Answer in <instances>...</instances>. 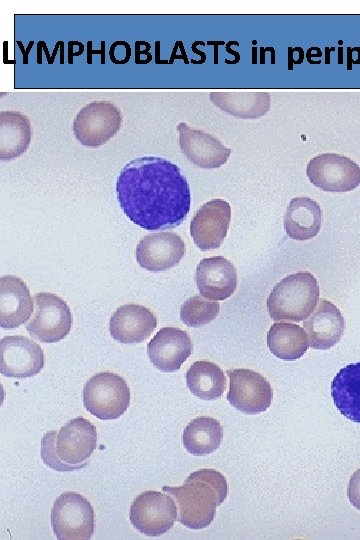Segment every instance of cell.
Listing matches in <instances>:
<instances>
[{
	"label": "cell",
	"mask_w": 360,
	"mask_h": 540,
	"mask_svg": "<svg viewBox=\"0 0 360 540\" xmlns=\"http://www.w3.org/2000/svg\"><path fill=\"white\" fill-rule=\"evenodd\" d=\"M116 196L125 215L148 231L173 229L186 219L190 187L180 168L161 157H138L121 169Z\"/></svg>",
	"instance_id": "6da1fadb"
},
{
	"label": "cell",
	"mask_w": 360,
	"mask_h": 540,
	"mask_svg": "<svg viewBox=\"0 0 360 540\" xmlns=\"http://www.w3.org/2000/svg\"><path fill=\"white\" fill-rule=\"evenodd\" d=\"M177 507V519L190 529L208 527L214 519L216 507L227 497L225 476L213 469L192 472L180 487L163 486Z\"/></svg>",
	"instance_id": "7a4b0ae2"
},
{
	"label": "cell",
	"mask_w": 360,
	"mask_h": 540,
	"mask_svg": "<svg viewBox=\"0 0 360 540\" xmlns=\"http://www.w3.org/2000/svg\"><path fill=\"white\" fill-rule=\"evenodd\" d=\"M319 302V286L310 272H297L283 278L267 298V309L274 321L300 322L309 317Z\"/></svg>",
	"instance_id": "3957f363"
},
{
	"label": "cell",
	"mask_w": 360,
	"mask_h": 540,
	"mask_svg": "<svg viewBox=\"0 0 360 540\" xmlns=\"http://www.w3.org/2000/svg\"><path fill=\"white\" fill-rule=\"evenodd\" d=\"M86 410L101 420L119 418L130 403V390L126 381L111 372L92 376L83 389Z\"/></svg>",
	"instance_id": "277c9868"
},
{
	"label": "cell",
	"mask_w": 360,
	"mask_h": 540,
	"mask_svg": "<svg viewBox=\"0 0 360 540\" xmlns=\"http://www.w3.org/2000/svg\"><path fill=\"white\" fill-rule=\"evenodd\" d=\"M50 518L57 539L86 540L94 533L93 507L76 492L61 494L53 504Z\"/></svg>",
	"instance_id": "5b68a950"
},
{
	"label": "cell",
	"mask_w": 360,
	"mask_h": 540,
	"mask_svg": "<svg viewBox=\"0 0 360 540\" xmlns=\"http://www.w3.org/2000/svg\"><path fill=\"white\" fill-rule=\"evenodd\" d=\"M121 125V111L113 103L92 101L78 111L72 129L83 146L97 148L114 137Z\"/></svg>",
	"instance_id": "8992f818"
},
{
	"label": "cell",
	"mask_w": 360,
	"mask_h": 540,
	"mask_svg": "<svg viewBox=\"0 0 360 540\" xmlns=\"http://www.w3.org/2000/svg\"><path fill=\"white\" fill-rule=\"evenodd\" d=\"M34 305V315L26 325L28 333L43 343L64 339L72 326V315L66 302L55 294L41 292L35 295Z\"/></svg>",
	"instance_id": "52a82bcc"
},
{
	"label": "cell",
	"mask_w": 360,
	"mask_h": 540,
	"mask_svg": "<svg viewBox=\"0 0 360 540\" xmlns=\"http://www.w3.org/2000/svg\"><path fill=\"white\" fill-rule=\"evenodd\" d=\"M129 518L139 532L147 536H160L174 525L177 507L171 495L149 490L134 499Z\"/></svg>",
	"instance_id": "ba28073f"
},
{
	"label": "cell",
	"mask_w": 360,
	"mask_h": 540,
	"mask_svg": "<svg viewBox=\"0 0 360 540\" xmlns=\"http://www.w3.org/2000/svg\"><path fill=\"white\" fill-rule=\"evenodd\" d=\"M310 182L328 192H348L360 185V167L349 157L323 153L312 158L306 168Z\"/></svg>",
	"instance_id": "9c48e42d"
},
{
	"label": "cell",
	"mask_w": 360,
	"mask_h": 540,
	"mask_svg": "<svg viewBox=\"0 0 360 540\" xmlns=\"http://www.w3.org/2000/svg\"><path fill=\"white\" fill-rule=\"evenodd\" d=\"M226 373L230 380L227 399L234 408L247 414L261 413L269 408L272 388L264 376L244 368Z\"/></svg>",
	"instance_id": "30bf717a"
},
{
	"label": "cell",
	"mask_w": 360,
	"mask_h": 540,
	"mask_svg": "<svg viewBox=\"0 0 360 540\" xmlns=\"http://www.w3.org/2000/svg\"><path fill=\"white\" fill-rule=\"evenodd\" d=\"M44 366V353L31 339L5 336L0 341V372L3 376L27 378L38 374Z\"/></svg>",
	"instance_id": "8fae6325"
},
{
	"label": "cell",
	"mask_w": 360,
	"mask_h": 540,
	"mask_svg": "<svg viewBox=\"0 0 360 540\" xmlns=\"http://www.w3.org/2000/svg\"><path fill=\"white\" fill-rule=\"evenodd\" d=\"M231 221L230 204L223 199H212L195 213L190 234L200 250L217 249L227 235Z\"/></svg>",
	"instance_id": "7c38bea8"
},
{
	"label": "cell",
	"mask_w": 360,
	"mask_h": 540,
	"mask_svg": "<svg viewBox=\"0 0 360 540\" xmlns=\"http://www.w3.org/2000/svg\"><path fill=\"white\" fill-rule=\"evenodd\" d=\"M186 252L182 238L174 232L152 233L140 240L136 247L138 264L153 272L176 266Z\"/></svg>",
	"instance_id": "4fadbf2b"
},
{
	"label": "cell",
	"mask_w": 360,
	"mask_h": 540,
	"mask_svg": "<svg viewBox=\"0 0 360 540\" xmlns=\"http://www.w3.org/2000/svg\"><path fill=\"white\" fill-rule=\"evenodd\" d=\"M177 131L181 152L192 164L205 169H214L228 161L232 150L211 134L193 129L184 122L177 125Z\"/></svg>",
	"instance_id": "5bb4252c"
},
{
	"label": "cell",
	"mask_w": 360,
	"mask_h": 540,
	"mask_svg": "<svg viewBox=\"0 0 360 540\" xmlns=\"http://www.w3.org/2000/svg\"><path fill=\"white\" fill-rule=\"evenodd\" d=\"M192 349L188 333L176 327L161 328L147 345L150 361L164 372L180 369Z\"/></svg>",
	"instance_id": "9a60e30c"
},
{
	"label": "cell",
	"mask_w": 360,
	"mask_h": 540,
	"mask_svg": "<svg viewBox=\"0 0 360 540\" xmlns=\"http://www.w3.org/2000/svg\"><path fill=\"white\" fill-rule=\"evenodd\" d=\"M96 444L95 426L87 419L77 417L62 426L57 433L56 453L61 461L78 465L87 462Z\"/></svg>",
	"instance_id": "2e32d148"
},
{
	"label": "cell",
	"mask_w": 360,
	"mask_h": 540,
	"mask_svg": "<svg viewBox=\"0 0 360 540\" xmlns=\"http://www.w3.org/2000/svg\"><path fill=\"white\" fill-rule=\"evenodd\" d=\"M195 279L201 296L215 301L227 299L237 287L236 269L223 256L202 259Z\"/></svg>",
	"instance_id": "e0dca14e"
},
{
	"label": "cell",
	"mask_w": 360,
	"mask_h": 540,
	"mask_svg": "<svg viewBox=\"0 0 360 540\" xmlns=\"http://www.w3.org/2000/svg\"><path fill=\"white\" fill-rule=\"evenodd\" d=\"M157 326L155 315L137 304L120 306L110 318L112 337L121 343H140L149 338Z\"/></svg>",
	"instance_id": "ac0fdd59"
},
{
	"label": "cell",
	"mask_w": 360,
	"mask_h": 540,
	"mask_svg": "<svg viewBox=\"0 0 360 540\" xmlns=\"http://www.w3.org/2000/svg\"><path fill=\"white\" fill-rule=\"evenodd\" d=\"M303 326L309 337V345L313 349L327 350L341 339L345 320L332 302L321 299Z\"/></svg>",
	"instance_id": "d6986e66"
},
{
	"label": "cell",
	"mask_w": 360,
	"mask_h": 540,
	"mask_svg": "<svg viewBox=\"0 0 360 540\" xmlns=\"http://www.w3.org/2000/svg\"><path fill=\"white\" fill-rule=\"evenodd\" d=\"M33 310V301L27 285L19 277L0 278V325L13 329L24 324Z\"/></svg>",
	"instance_id": "ffe728a7"
},
{
	"label": "cell",
	"mask_w": 360,
	"mask_h": 540,
	"mask_svg": "<svg viewBox=\"0 0 360 540\" xmlns=\"http://www.w3.org/2000/svg\"><path fill=\"white\" fill-rule=\"evenodd\" d=\"M32 127L29 118L14 110L0 112V159L13 160L30 146Z\"/></svg>",
	"instance_id": "44dd1931"
},
{
	"label": "cell",
	"mask_w": 360,
	"mask_h": 540,
	"mask_svg": "<svg viewBox=\"0 0 360 540\" xmlns=\"http://www.w3.org/2000/svg\"><path fill=\"white\" fill-rule=\"evenodd\" d=\"M322 211L319 204L308 197L293 198L284 216L287 235L295 240H309L321 228Z\"/></svg>",
	"instance_id": "7402d4cb"
},
{
	"label": "cell",
	"mask_w": 360,
	"mask_h": 540,
	"mask_svg": "<svg viewBox=\"0 0 360 540\" xmlns=\"http://www.w3.org/2000/svg\"><path fill=\"white\" fill-rule=\"evenodd\" d=\"M210 101L223 112L240 119H257L270 109L268 92H212Z\"/></svg>",
	"instance_id": "603a6c76"
},
{
	"label": "cell",
	"mask_w": 360,
	"mask_h": 540,
	"mask_svg": "<svg viewBox=\"0 0 360 540\" xmlns=\"http://www.w3.org/2000/svg\"><path fill=\"white\" fill-rule=\"evenodd\" d=\"M331 395L342 415L360 423V362L340 369L331 383Z\"/></svg>",
	"instance_id": "cb8c5ba5"
},
{
	"label": "cell",
	"mask_w": 360,
	"mask_h": 540,
	"mask_svg": "<svg viewBox=\"0 0 360 540\" xmlns=\"http://www.w3.org/2000/svg\"><path fill=\"white\" fill-rule=\"evenodd\" d=\"M267 345L276 357L296 360L304 355L309 346L306 332L293 323H274L267 334Z\"/></svg>",
	"instance_id": "d4e9b609"
},
{
	"label": "cell",
	"mask_w": 360,
	"mask_h": 540,
	"mask_svg": "<svg viewBox=\"0 0 360 540\" xmlns=\"http://www.w3.org/2000/svg\"><path fill=\"white\" fill-rule=\"evenodd\" d=\"M223 428L212 417L201 416L193 419L186 426L182 440L186 450L195 456L208 455L221 444Z\"/></svg>",
	"instance_id": "484cf974"
},
{
	"label": "cell",
	"mask_w": 360,
	"mask_h": 540,
	"mask_svg": "<svg viewBox=\"0 0 360 540\" xmlns=\"http://www.w3.org/2000/svg\"><path fill=\"white\" fill-rule=\"evenodd\" d=\"M187 386L196 397L203 400L220 398L226 389L222 369L209 361H197L186 373Z\"/></svg>",
	"instance_id": "4316f807"
},
{
	"label": "cell",
	"mask_w": 360,
	"mask_h": 540,
	"mask_svg": "<svg viewBox=\"0 0 360 540\" xmlns=\"http://www.w3.org/2000/svg\"><path fill=\"white\" fill-rule=\"evenodd\" d=\"M220 305L201 296H193L186 300L180 308L181 321L189 327L204 326L213 321L219 314Z\"/></svg>",
	"instance_id": "83f0119b"
},
{
	"label": "cell",
	"mask_w": 360,
	"mask_h": 540,
	"mask_svg": "<svg viewBox=\"0 0 360 540\" xmlns=\"http://www.w3.org/2000/svg\"><path fill=\"white\" fill-rule=\"evenodd\" d=\"M56 437L55 430L48 431L41 441V458L43 462L50 468L57 471H74L84 468L88 462L72 465L61 461L56 453Z\"/></svg>",
	"instance_id": "f1b7e54d"
},
{
	"label": "cell",
	"mask_w": 360,
	"mask_h": 540,
	"mask_svg": "<svg viewBox=\"0 0 360 540\" xmlns=\"http://www.w3.org/2000/svg\"><path fill=\"white\" fill-rule=\"evenodd\" d=\"M347 494L351 504L360 510V468L352 474Z\"/></svg>",
	"instance_id": "f546056e"
},
{
	"label": "cell",
	"mask_w": 360,
	"mask_h": 540,
	"mask_svg": "<svg viewBox=\"0 0 360 540\" xmlns=\"http://www.w3.org/2000/svg\"><path fill=\"white\" fill-rule=\"evenodd\" d=\"M92 42L89 41L87 43V46H88V52H87V63L91 64L92 62V54L94 53H101L102 55V58H101V63L104 64L105 63V57H104V46H105V42L102 41L101 42V45H102V50L101 51H92Z\"/></svg>",
	"instance_id": "4dcf8cb0"
},
{
	"label": "cell",
	"mask_w": 360,
	"mask_h": 540,
	"mask_svg": "<svg viewBox=\"0 0 360 540\" xmlns=\"http://www.w3.org/2000/svg\"><path fill=\"white\" fill-rule=\"evenodd\" d=\"M33 44H34L33 41L29 42L28 47H27L26 50H23V48L20 47L21 51L23 52V63L24 64L28 63V53H29L31 47L33 46Z\"/></svg>",
	"instance_id": "1f68e13d"
},
{
	"label": "cell",
	"mask_w": 360,
	"mask_h": 540,
	"mask_svg": "<svg viewBox=\"0 0 360 540\" xmlns=\"http://www.w3.org/2000/svg\"><path fill=\"white\" fill-rule=\"evenodd\" d=\"M73 45H74V41H72V42L70 41V42L68 43V53H69V54H68V63H69V64H72V63H73V56H74V55H73V54H74V53H73Z\"/></svg>",
	"instance_id": "d6a6232c"
}]
</instances>
